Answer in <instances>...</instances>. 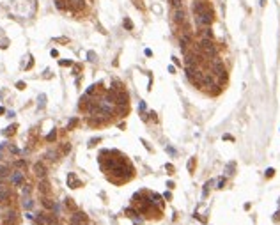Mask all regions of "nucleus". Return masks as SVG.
Segmentation results:
<instances>
[{
	"instance_id": "38",
	"label": "nucleus",
	"mask_w": 280,
	"mask_h": 225,
	"mask_svg": "<svg viewBox=\"0 0 280 225\" xmlns=\"http://www.w3.org/2000/svg\"><path fill=\"white\" fill-rule=\"evenodd\" d=\"M16 87L20 89V91H23V89H25V83H23V82H18V83H16Z\"/></svg>"
},
{
	"instance_id": "44",
	"label": "nucleus",
	"mask_w": 280,
	"mask_h": 225,
	"mask_svg": "<svg viewBox=\"0 0 280 225\" xmlns=\"http://www.w3.org/2000/svg\"><path fill=\"white\" fill-rule=\"evenodd\" d=\"M151 119H152V121H158V117H156V113H154V112H151Z\"/></svg>"
},
{
	"instance_id": "41",
	"label": "nucleus",
	"mask_w": 280,
	"mask_h": 225,
	"mask_svg": "<svg viewBox=\"0 0 280 225\" xmlns=\"http://www.w3.org/2000/svg\"><path fill=\"white\" fill-rule=\"evenodd\" d=\"M223 140H234V137L232 135H223Z\"/></svg>"
},
{
	"instance_id": "39",
	"label": "nucleus",
	"mask_w": 280,
	"mask_h": 225,
	"mask_svg": "<svg viewBox=\"0 0 280 225\" xmlns=\"http://www.w3.org/2000/svg\"><path fill=\"white\" fill-rule=\"evenodd\" d=\"M273 220H275V222H280V211H277V213H275V216H273Z\"/></svg>"
},
{
	"instance_id": "30",
	"label": "nucleus",
	"mask_w": 280,
	"mask_h": 225,
	"mask_svg": "<svg viewBox=\"0 0 280 225\" xmlns=\"http://www.w3.org/2000/svg\"><path fill=\"white\" fill-rule=\"evenodd\" d=\"M69 151H71V145H69V144H66V145L62 147V152H64V154H68Z\"/></svg>"
},
{
	"instance_id": "8",
	"label": "nucleus",
	"mask_w": 280,
	"mask_h": 225,
	"mask_svg": "<svg viewBox=\"0 0 280 225\" xmlns=\"http://www.w3.org/2000/svg\"><path fill=\"white\" fill-rule=\"evenodd\" d=\"M199 34H200L202 39H213V37H215L211 27H200V29H199Z\"/></svg>"
},
{
	"instance_id": "40",
	"label": "nucleus",
	"mask_w": 280,
	"mask_h": 225,
	"mask_svg": "<svg viewBox=\"0 0 280 225\" xmlns=\"http://www.w3.org/2000/svg\"><path fill=\"white\" fill-rule=\"evenodd\" d=\"M9 149H11V152H14V154H18V152H20V149H18V147H13V145H11Z\"/></svg>"
},
{
	"instance_id": "48",
	"label": "nucleus",
	"mask_w": 280,
	"mask_h": 225,
	"mask_svg": "<svg viewBox=\"0 0 280 225\" xmlns=\"http://www.w3.org/2000/svg\"><path fill=\"white\" fill-rule=\"evenodd\" d=\"M202 2H206V0H202Z\"/></svg>"
},
{
	"instance_id": "18",
	"label": "nucleus",
	"mask_w": 280,
	"mask_h": 225,
	"mask_svg": "<svg viewBox=\"0 0 280 225\" xmlns=\"http://www.w3.org/2000/svg\"><path fill=\"white\" fill-rule=\"evenodd\" d=\"M126 216H129V218H133V220H137L138 218V209H126Z\"/></svg>"
},
{
	"instance_id": "14",
	"label": "nucleus",
	"mask_w": 280,
	"mask_h": 225,
	"mask_svg": "<svg viewBox=\"0 0 280 225\" xmlns=\"http://www.w3.org/2000/svg\"><path fill=\"white\" fill-rule=\"evenodd\" d=\"M21 206H23L25 209H32V207H34V200L30 199V195L23 197V200H21Z\"/></svg>"
},
{
	"instance_id": "47",
	"label": "nucleus",
	"mask_w": 280,
	"mask_h": 225,
	"mask_svg": "<svg viewBox=\"0 0 280 225\" xmlns=\"http://www.w3.org/2000/svg\"><path fill=\"white\" fill-rule=\"evenodd\" d=\"M0 160H2V154H0Z\"/></svg>"
},
{
	"instance_id": "2",
	"label": "nucleus",
	"mask_w": 280,
	"mask_h": 225,
	"mask_svg": "<svg viewBox=\"0 0 280 225\" xmlns=\"http://www.w3.org/2000/svg\"><path fill=\"white\" fill-rule=\"evenodd\" d=\"M213 20H215V11L209 9L206 13H202V14H195V23L197 27L200 29V27H211Z\"/></svg>"
},
{
	"instance_id": "34",
	"label": "nucleus",
	"mask_w": 280,
	"mask_h": 225,
	"mask_svg": "<svg viewBox=\"0 0 280 225\" xmlns=\"http://www.w3.org/2000/svg\"><path fill=\"white\" fill-rule=\"evenodd\" d=\"M99 142V138H92V140H91V142H89V147H92V145H96V144Z\"/></svg>"
},
{
	"instance_id": "16",
	"label": "nucleus",
	"mask_w": 280,
	"mask_h": 225,
	"mask_svg": "<svg viewBox=\"0 0 280 225\" xmlns=\"http://www.w3.org/2000/svg\"><path fill=\"white\" fill-rule=\"evenodd\" d=\"M149 197H151V200L154 206H160L162 204V195L160 193H149Z\"/></svg>"
},
{
	"instance_id": "35",
	"label": "nucleus",
	"mask_w": 280,
	"mask_h": 225,
	"mask_svg": "<svg viewBox=\"0 0 280 225\" xmlns=\"http://www.w3.org/2000/svg\"><path fill=\"white\" fill-rule=\"evenodd\" d=\"M60 66H71V60H60Z\"/></svg>"
},
{
	"instance_id": "15",
	"label": "nucleus",
	"mask_w": 280,
	"mask_h": 225,
	"mask_svg": "<svg viewBox=\"0 0 280 225\" xmlns=\"http://www.w3.org/2000/svg\"><path fill=\"white\" fill-rule=\"evenodd\" d=\"M84 7H85V2H84V0H74L73 5H71V9H73V11H82Z\"/></svg>"
},
{
	"instance_id": "42",
	"label": "nucleus",
	"mask_w": 280,
	"mask_h": 225,
	"mask_svg": "<svg viewBox=\"0 0 280 225\" xmlns=\"http://www.w3.org/2000/svg\"><path fill=\"white\" fill-rule=\"evenodd\" d=\"M144 110H145V103H144V101H140V112L144 113Z\"/></svg>"
},
{
	"instance_id": "21",
	"label": "nucleus",
	"mask_w": 280,
	"mask_h": 225,
	"mask_svg": "<svg viewBox=\"0 0 280 225\" xmlns=\"http://www.w3.org/2000/svg\"><path fill=\"white\" fill-rule=\"evenodd\" d=\"M30 191H32V186H30V184H23V188H21V193H23V197L30 195Z\"/></svg>"
},
{
	"instance_id": "46",
	"label": "nucleus",
	"mask_w": 280,
	"mask_h": 225,
	"mask_svg": "<svg viewBox=\"0 0 280 225\" xmlns=\"http://www.w3.org/2000/svg\"><path fill=\"white\" fill-rule=\"evenodd\" d=\"M4 188H5V186H4V184H2V183H0V190H4Z\"/></svg>"
},
{
	"instance_id": "22",
	"label": "nucleus",
	"mask_w": 280,
	"mask_h": 225,
	"mask_svg": "<svg viewBox=\"0 0 280 225\" xmlns=\"http://www.w3.org/2000/svg\"><path fill=\"white\" fill-rule=\"evenodd\" d=\"M211 184H215V181H207L206 186H204V191H202V195L207 197V193H209V188H211Z\"/></svg>"
},
{
	"instance_id": "24",
	"label": "nucleus",
	"mask_w": 280,
	"mask_h": 225,
	"mask_svg": "<svg viewBox=\"0 0 280 225\" xmlns=\"http://www.w3.org/2000/svg\"><path fill=\"white\" fill-rule=\"evenodd\" d=\"M124 29H126V30H133V23H131V20H129V18H126V20H124Z\"/></svg>"
},
{
	"instance_id": "29",
	"label": "nucleus",
	"mask_w": 280,
	"mask_h": 225,
	"mask_svg": "<svg viewBox=\"0 0 280 225\" xmlns=\"http://www.w3.org/2000/svg\"><path fill=\"white\" fill-rule=\"evenodd\" d=\"M275 176V168H268L266 170V177H273Z\"/></svg>"
},
{
	"instance_id": "23",
	"label": "nucleus",
	"mask_w": 280,
	"mask_h": 225,
	"mask_svg": "<svg viewBox=\"0 0 280 225\" xmlns=\"http://www.w3.org/2000/svg\"><path fill=\"white\" fill-rule=\"evenodd\" d=\"M55 138H57V131H50L48 133V137H46V140H48V142H55Z\"/></svg>"
},
{
	"instance_id": "19",
	"label": "nucleus",
	"mask_w": 280,
	"mask_h": 225,
	"mask_svg": "<svg viewBox=\"0 0 280 225\" xmlns=\"http://www.w3.org/2000/svg\"><path fill=\"white\" fill-rule=\"evenodd\" d=\"M64 206L68 207L69 211H76V206H74L73 199H66V200H64Z\"/></svg>"
},
{
	"instance_id": "28",
	"label": "nucleus",
	"mask_w": 280,
	"mask_h": 225,
	"mask_svg": "<svg viewBox=\"0 0 280 225\" xmlns=\"http://www.w3.org/2000/svg\"><path fill=\"white\" fill-rule=\"evenodd\" d=\"M14 129H16V126L14 124H13V126H9V128H5V135H13V133H14Z\"/></svg>"
},
{
	"instance_id": "26",
	"label": "nucleus",
	"mask_w": 280,
	"mask_h": 225,
	"mask_svg": "<svg viewBox=\"0 0 280 225\" xmlns=\"http://www.w3.org/2000/svg\"><path fill=\"white\" fill-rule=\"evenodd\" d=\"M76 124H78V119H71V121H69V124H68V129H73Z\"/></svg>"
},
{
	"instance_id": "37",
	"label": "nucleus",
	"mask_w": 280,
	"mask_h": 225,
	"mask_svg": "<svg viewBox=\"0 0 280 225\" xmlns=\"http://www.w3.org/2000/svg\"><path fill=\"white\" fill-rule=\"evenodd\" d=\"M44 107V96H39V108Z\"/></svg>"
},
{
	"instance_id": "17",
	"label": "nucleus",
	"mask_w": 280,
	"mask_h": 225,
	"mask_svg": "<svg viewBox=\"0 0 280 225\" xmlns=\"http://www.w3.org/2000/svg\"><path fill=\"white\" fill-rule=\"evenodd\" d=\"M168 4L172 9H181L183 7V0H168Z\"/></svg>"
},
{
	"instance_id": "45",
	"label": "nucleus",
	"mask_w": 280,
	"mask_h": 225,
	"mask_svg": "<svg viewBox=\"0 0 280 225\" xmlns=\"http://www.w3.org/2000/svg\"><path fill=\"white\" fill-rule=\"evenodd\" d=\"M4 112H5V108H4V107H0V115H2Z\"/></svg>"
},
{
	"instance_id": "1",
	"label": "nucleus",
	"mask_w": 280,
	"mask_h": 225,
	"mask_svg": "<svg viewBox=\"0 0 280 225\" xmlns=\"http://www.w3.org/2000/svg\"><path fill=\"white\" fill-rule=\"evenodd\" d=\"M195 48L204 55L206 60H213V59H216V55H218V50H216V44L213 39H202L200 37V41H199V44H197Z\"/></svg>"
},
{
	"instance_id": "25",
	"label": "nucleus",
	"mask_w": 280,
	"mask_h": 225,
	"mask_svg": "<svg viewBox=\"0 0 280 225\" xmlns=\"http://www.w3.org/2000/svg\"><path fill=\"white\" fill-rule=\"evenodd\" d=\"M223 186H225V177H220L216 181V188H223Z\"/></svg>"
},
{
	"instance_id": "43",
	"label": "nucleus",
	"mask_w": 280,
	"mask_h": 225,
	"mask_svg": "<svg viewBox=\"0 0 280 225\" xmlns=\"http://www.w3.org/2000/svg\"><path fill=\"white\" fill-rule=\"evenodd\" d=\"M167 186H168V190H172V188H174V183H172V181H168V183H167Z\"/></svg>"
},
{
	"instance_id": "9",
	"label": "nucleus",
	"mask_w": 280,
	"mask_h": 225,
	"mask_svg": "<svg viewBox=\"0 0 280 225\" xmlns=\"http://www.w3.org/2000/svg\"><path fill=\"white\" fill-rule=\"evenodd\" d=\"M68 186L69 188H78V186H82V181H78V179H76V176H74L73 172H69L68 174Z\"/></svg>"
},
{
	"instance_id": "7",
	"label": "nucleus",
	"mask_w": 280,
	"mask_h": 225,
	"mask_svg": "<svg viewBox=\"0 0 280 225\" xmlns=\"http://www.w3.org/2000/svg\"><path fill=\"white\" fill-rule=\"evenodd\" d=\"M23 181H25V177H23V172H20V170H14L13 174H11V183L14 186H23Z\"/></svg>"
},
{
	"instance_id": "20",
	"label": "nucleus",
	"mask_w": 280,
	"mask_h": 225,
	"mask_svg": "<svg viewBox=\"0 0 280 225\" xmlns=\"http://www.w3.org/2000/svg\"><path fill=\"white\" fill-rule=\"evenodd\" d=\"M57 156H59V152H57V151H48V152H46V158H48V160H52V162L59 160Z\"/></svg>"
},
{
	"instance_id": "33",
	"label": "nucleus",
	"mask_w": 280,
	"mask_h": 225,
	"mask_svg": "<svg viewBox=\"0 0 280 225\" xmlns=\"http://www.w3.org/2000/svg\"><path fill=\"white\" fill-rule=\"evenodd\" d=\"M163 199L170 200V199H172V193H170V191H165V193H163Z\"/></svg>"
},
{
	"instance_id": "10",
	"label": "nucleus",
	"mask_w": 280,
	"mask_h": 225,
	"mask_svg": "<svg viewBox=\"0 0 280 225\" xmlns=\"http://www.w3.org/2000/svg\"><path fill=\"white\" fill-rule=\"evenodd\" d=\"M11 199H13V195H11V190L5 186L4 190H0V204H5V202H9Z\"/></svg>"
},
{
	"instance_id": "11",
	"label": "nucleus",
	"mask_w": 280,
	"mask_h": 225,
	"mask_svg": "<svg viewBox=\"0 0 280 225\" xmlns=\"http://www.w3.org/2000/svg\"><path fill=\"white\" fill-rule=\"evenodd\" d=\"M41 204H43L44 209H48V211H53V207H55V202L52 200L48 195H43V199H41Z\"/></svg>"
},
{
	"instance_id": "13",
	"label": "nucleus",
	"mask_w": 280,
	"mask_h": 225,
	"mask_svg": "<svg viewBox=\"0 0 280 225\" xmlns=\"http://www.w3.org/2000/svg\"><path fill=\"white\" fill-rule=\"evenodd\" d=\"M39 191H41V195H48L50 193V183L46 179H41L39 181Z\"/></svg>"
},
{
	"instance_id": "6",
	"label": "nucleus",
	"mask_w": 280,
	"mask_h": 225,
	"mask_svg": "<svg viewBox=\"0 0 280 225\" xmlns=\"http://www.w3.org/2000/svg\"><path fill=\"white\" fill-rule=\"evenodd\" d=\"M209 9H211V5L207 2H202V0H195V4H193V14H202Z\"/></svg>"
},
{
	"instance_id": "36",
	"label": "nucleus",
	"mask_w": 280,
	"mask_h": 225,
	"mask_svg": "<svg viewBox=\"0 0 280 225\" xmlns=\"http://www.w3.org/2000/svg\"><path fill=\"white\" fill-rule=\"evenodd\" d=\"M193 167H195V160H192V162L188 163V168H190V172L193 170Z\"/></svg>"
},
{
	"instance_id": "3",
	"label": "nucleus",
	"mask_w": 280,
	"mask_h": 225,
	"mask_svg": "<svg viewBox=\"0 0 280 225\" xmlns=\"http://www.w3.org/2000/svg\"><path fill=\"white\" fill-rule=\"evenodd\" d=\"M89 218L85 213H82V211H73V215H71V218H69V223L71 225H87Z\"/></svg>"
},
{
	"instance_id": "31",
	"label": "nucleus",
	"mask_w": 280,
	"mask_h": 225,
	"mask_svg": "<svg viewBox=\"0 0 280 225\" xmlns=\"http://www.w3.org/2000/svg\"><path fill=\"white\" fill-rule=\"evenodd\" d=\"M25 165H27V163H25L23 160H18V162H16V167H18V168H23Z\"/></svg>"
},
{
	"instance_id": "49",
	"label": "nucleus",
	"mask_w": 280,
	"mask_h": 225,
	"mask_svg": "<svg viewBox=\"0 0 280 225\" xmlns=\"http://www.w3.org/2000/svg\"><path fill=\"white\" fill-rule=\"evenodd\" d=\"M55 225H59V223H55Z\"/></svg>"
},
{
	"instance_id": "12",
	"label": "nucleus",
	"mask_w": 280,
	"mask_h": 225,
	"mask_svg": "<svg viewBox=\"0 0 280 225\" xmlns=\"http://www.w3.org/2000/svg\"><path fill=\"white\" fill-rule=\"evenodd\" d=\"M34 174L43 179V177L46 176V167H44L43 163H36V165H34Z\"/></svg>"
},
{
	"instance_id": "5",
	"label": "nucleus",
	"mask_w": 280,
	"mask_h": 225,
	"mask_svg": "<svg viewBox=\"0 0 280 225\" xmlns=\"http://www.w3.org/2000/svg\"><path fill=\"white\" fill-rule=\"evenodd\" d=\"M172 21L176 25H183L186 21V11L183 9H172Z\"/></svg>"
},
{
	"instance_id": "32",
	"label": "nucleus",
	"mask_w": 280,
	"mask_h": 225,
	"mask_svg": "<svg viewBox=\"0 0 280 225\" xmlns=\"http://www.w3.org/2000/svg\"><path fill=\"white\" fill-rule=\"evenodd\" d=\"M165 168L168 170V174H174V167L170 165V163H167V165H165Z\"/></svg>"
},
{
	"instance_id": "27",
	"label": "nucleus",
	"mask_w": 280,
	"mask_h": 225,
	"mask_svg": "<svg viewBox=\"0 0 280 225\" xmlns=\"http://www.w3.org/2000/svg\"><path fill=\"white\" fill-rule=\"evenodd\" d=\"M225 172L229 174V176H231V174H234V163H229V165H227V168H225Z\"/></svg>"
},
{
	"instance_id": "4",
	"label": "nucleus",
	"mask_w": 280,
	"mask_h": 225,
	"mask_svg": "<svg viewBox=\"0 0 280 225\" xmlns=\"http://www.w3.org/2000/svg\"><path fill=\"white\" fill-rule=\"evenodd\" d=\"M2 222H4L5 225H14L16 222H18V213H16L14 209H4V215H2Z\"/></svg>"
}]
</instances>
